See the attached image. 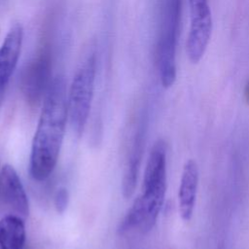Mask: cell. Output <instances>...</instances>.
I'll return each mask as SVG.
<instances>
[{
	"mask_svg": "<svg viewBox=\"0 0 249 249\" xmlns=\"http://www.w3.org/2000/svg\"><path fill=\"white\" fill-rule=\"evenodd\" d=\"M68 120L67 90L63 77L53 82L43 99L29 157V173L36 181L46 180L53 171L62 146Z\"/></svg>",
	"mask_w": 249,
	"mask_h": 249,
	"instance_id": "1",
	"label": "cell"
},
{
	"mask_svg": "<svg viewBox=\"0 0 249 249\" xmlns=\"http://www.w3.org/2000/svg\"><path fill=\"white\" fill-rule=\"evenodd\" d=\"M167 185V147L162 139L157 140L148 157L144 171L141 195L120 224L121 233L137 231H150L164 203Z\"/></svg>",
	"mask_w": 249,
	"mask_h": 249,
	"instance_id": "2",
	"label": "cell"
},
{
	"mask_svg": "<svg viewBox=\"0 0 249 249\" xmlns=\"http://www.w3.org/2000/svg\"><path fill=\"white\" fill-rule=\"evenodd\" d=\"M140 141L137 139L134 144L133 151L130 155V159L123 179V193L125 197L130 196L135 188L140 161Z\"/></svg>",
	"mask_w": 249,
	"mask_h": 249,
	"instance_id": "11",
	"label": "cell"
},
{
	"mask_svg": "<svg viewBox=\"0 0 249 249\" xmlns=\"http://www.w3.org/2000/svg\"><path fill=\"white\" fill-rule=\"evenodd\" d=\"M52 82L51 54L43 51L26 64L21 75V90L26 101L31 105L40 103Z\"/></svg>",
	"mask_w": 249,
	"mask_h": 249,
	"instance_id": "6",
	"label": "cell"
},
{
	"mask_svg": "<svg viewBox=\"0 0 249 249\" xmlns=\"http://www.w3.org/2000/svg\"><path fill=\"white\" fill-rule=\"evenodd\" d=\"M25 226L18 215H7L0 220V249H23Z\"/></svg>",
	"mask_w": 249,
	"mask_h": 249,
	"instance_id": "10",
	"label": "cell"
},
{
	"mask_svg": "<svg viewBox=\"0 0 249 249\" xmlns=\"http://www.w3.org/2000/svg\"><path fill=\"white\" fill-rule=\"evenodd\" d=\"M0 194L5 202L21 218L29 214L28 197L17 170L4 164L0 170Z\"/></svg>",
	"mask_w": 249,
	"mask_h": 249,
	"instance_id": "7",
	"label": "cell"
},
{
	"mask_svg": "<svg viewBox=\"0 0 249 249\" xmlns=\"http://www.w3.org/2000/svg\"><path fill=\"white\" fill-rule=\"evenodd\" d=\"M199 182L198 165L194 160H188L182 170L178 189V210L183 221L189 222L194 214Z\"/></svg>",
	"mask_w": 249,
	"mask_h": 249,
	"instance_id": "8",
	"label": "cell"
},
{
	"mask_svg": "<svg viewBox=\"0 0 249 249\" xmlns=\"http://www.w3.org/2000/svg\"><path fill=\"white\" fill-rule=\"evenodd\" d=\"M190 28L186 52L191 62L197 63L203 56L212 33V14L209 0H189Z\"/></svg>",
	"mask_w": 249,
	"mask_h": 249,
	"instance_id": "5",
	"label": "cell"
},
{
	"mask_svg": "<svg viewBox=\"0 0 249 249\" xmlns=\"http://www.w3.org/2000/svg\"><path fill=\"white\" fill-rule=\"evenodd\" d=\"M5 89H6V88H0V109H1V106H2L3 98H4V92H5Z\"/></svg>",
	"mask_w": 249,
	"mask_h": 249,
	"instance_id": "13",
	"label": "cell"
},
{
	"mask_svg": "<svg viewBox=\"0 0 249 249\" xmlns=\"http://www.w3.org/2000/svg\"><path fill=\"white\" fill-rule=\"evenodd\" d=\"M69 202V193L64 187H60L56 190L54 195V207L60 214L64 213Z\"/></svg>",
	"mask_w": 249,
	"mask_h": 249,
	"instance_id": "12",
	"label": "cell"
},
{
	"mask_svg": "<svg viewBox=\"0 0 249 249\" xmlns=\"http://www.w3.org/2000/svg\"><path fill=\"white\" fill-rule=\"evenodd\" d=\"M96 62L94 55L89 56L78 68L67 93L68 120L77 136L87 124L94 91Z\"/></svg>",
	"mask_w": 249,
	"mask_h": 249,
	"instance_id": "4",
	"label": "cell"
},
{
	"mask_svg": "<svg viewBox=\"0 0 249 249\" xmlns=\"http://www.w3.org/2000/svg\"><path fill=\"white\" fill-rule=\"evenodd\" d=\"M23 30L20 24H14L0 46V88H6L16 69L22 46Z\"/></svg>",
	"mask_w": 249,
	"mask_h": 249,
	"instance_id": "9",
	"label": "cell"
},
{
	"mask_svg": "<svg viewBox=\"0 0 249 249\" xmlns=\"http://www.w3.org/2000/svg\"><path fill=\"white\" fill-rule=\"evenodd\" d=\"M181 15V0H160L157 64L161 85L170 88L176 80V46Z\"/></svg>",
	"mask_w": 249,
	"mask_h": 249,
	"instance_id": "3",
	"label": "cell"
}]
</instances>
